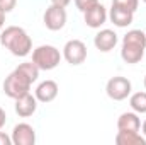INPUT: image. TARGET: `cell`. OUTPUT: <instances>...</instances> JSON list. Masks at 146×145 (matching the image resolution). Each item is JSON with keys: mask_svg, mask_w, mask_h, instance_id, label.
I'll return each instance as SVG.
<instances>
[{"mask_svg": "<svg viewBox=\"0 0 146 145\" xmlns=\"http://www.w3.org/2000/svg\"><path fill=\"white\" fill-rule=\"evenodd\" d=\"M145 87H146V77H145Z\"/></svg>", "mask_w": 146, "mask_h": 145, "instance_id": "obj_27", "label": "cell"}, {"mask_svg": "<svg viewBox=\"0 0 146 145\" xmlns=\"http://www.w3.org/2000/svg\"><path fill=\"white\" fill-rule=\"evenodd\" d=\"M0 44L5 46L15 56H26L31 53V48H33L31 38L27 36V33L22 28H17V26H10L0 34Z\"/></svg>", "mask_w": 146, "mask_h": 145, "instance_id": "obj_1", "label": "cell"}, {"mask_svg": "<svg viewBox=\"0 0 146 145\" xmlns=\"http://www.w3.org/2000/svg\"><path fill=\"white\" fill-rule=\"evenodd\" d=\"M129 104H131V108L134 109L136 113L145 114L146 113V92H136V94H133L131 99H129Z\"/></svg>", "mask_w": 146, "mask_h": 145, "instance_id": "obj_18", "label": "cell"}, {"mask_svg": "<svg viewBox=\"0 0 146 145\" xmlns=\"http://www.w3.org/2000/svg\"><path fill=\"white\" fill-rule=\"evenodd\" d=\"M145 55V48L138 46V44H131V43H122V50H121V56L126 63H138L143 60Z\"/></svg>", "mask_w": 146, "mask_h": 145, "instance_id": "obj_12", "label": "cell"}, {"mask_svg": "<svg viewBox=\"0 0 146 145\" xmlns=\"http://www.w3.org/2000/svg\"><path fill=\"white\" fill-rule=\"evenodd\" d=\"M110 21L117 28H126V26H129L133 22V12L112 5V9H110Z\"/></svg>", "mask_w": 146, "mask_h": 145, "instance_id": "obj_15", "label": "cell"}, {"mask_svg": "<svg viewBox=\"0 0 146 145\" xmlns=\"http://www.w3.org/2000/svg\"><path fill=\"white\" fill-rule=\"evenodd\" d=\"M15 3H17V0H0V9L7 14L15 7Z\"/></svg>", "mask_w": 146, "mask_h": 145, "instance_id": "obj_21", "label": "cell"}, {"mask_svg": "<svg viewBox=\"0 0 146 145\" xmlns=\"http://www.w3.org/2000/svg\"><path fill=\"white\" fill-rule=\"evenodd\" d=\"M94 44L97 46V50L107 53L110 51L115 44H117V34L110 29H102L100 33L95 34V39H94Z\"/></svg>", "mask_w": 146, "mask_h": 145, "instance_id": "obj_10", "label": "cell"}, {"mask_svg": "<svg viewBox=\"0 0 146 145\" xmlns=\"http://www.w3.org/2000/svg\"><path fill=\"white\" fill-rule=\"evenodd\" d=\"M106 92H107V96L110 99L122 101L131 94V82L126 77H121V75L112 77L107 82V85H106Z\"/></svg>", "mask_w": 146, "mask_h": 145, "instance_id": "obj_4", "label": "cell"}, {"mask_svg": "<svg viewBox=\"0 0 146 145\" xmlns=\"http://www.w3.org/2000/svg\"><path fill=\"white\" fill-rule=\"evenodd\" d=\"M10 144H12V137H9L3 132H0V145H10Z\"/></svg>", "mask_w": 146, "mask_h": 145, "instance_id": "obj_22", "label": "cell"}, {"mask_svg": "<svg viewBox=\"0 0 146 145\" xmlns=\"http://www.w3.org/2000/svg\"><path fill=\"white\" fill-rule=\"evenodd\" d=\"M51 2H53L54 5H60V7H66L72 0H51Z\"/></svg>", "mask_w": 146, "mask_h": 145, "instance_id": "obj_23", "label": "cell"}, {"mask_svg": "<svg viewBox=\"0 0 146 145\" xmlns=\"http://www.w3.org/2000/svg\"><path fill=\"white\" fill-rule=\"evenodd\" d=\"M36 108H37V99L36 96L33 94H24L21 96L19 99H15V113L21 116V118H27L31 114L36 113Z\"/></svg>", "mask_w": 146, "mask_h": 145, "instance_id": "obj_8", "label": "cell"}, {"mask_svg": "<svg viewBox=\"0 0 146 145\" xmlns=\"http://www.w3.org/2000/svg\"><path fill=\"white\" fill-rule=\"evenodd\" d=\"M115 144L117 145H146V138L141 137L138 132L119 130V133L115 135Z\"/></svg>", "mask_w": 146, "mask_h": 145, "instance_id": "obj_14", "label": "cell"}, {"mask_svg": "<svg viewBox=\"0 0 146 145\" xmlns=\"http://www.w3.org/2000/svg\"><path fill=\"white\" fill-rule=\"evenodd\" d=\"M117 128L124 132H139L141 121L136 113H122L117 119Z\"/></svg>", "mask_w": 146, "mask_h": 145, "instance_id": "obj_13", "label": "cell"}, {"mask_svg": "<svg viewBox=\"0 0 146 145\" xmlns=\"http://www.w3.org/2000/svg\"><path fill=\"white\" fill-rule=\"evenodd\" d=\"M122 43H131V44H138V46L146 48V34L139 29H133L122 38Z\"/></svg>", "mask_w": 146, "mask_h": 145, "instance_id": "obj_17", "label": "cell"}, {"mask_svg": "<svg viewBox=\"0 0 146 145\" xmlns=\"http://www.w3.org/2000/svg\"><path fill=\"white\" fill-rule=\"evenodd\" d=\"M3 22H5V12L0 9V28L3 26Z\"/></svg>", "mask_w": 146, "mask_h": 145, "instance_id": "obj_25", "label": "cell"}, {"mask_svg": "<svg viewBox=\"0 0 146 145\" xmlns=\"http://www.w3.org/2000/svg\"><path fill=\"white\" fill-rule=\"evenodd\" d=\"M60 60H61L60 50L51 44L37 46L33 51V62L39 67V70H53L60 65Z\"/></svg>", "mask_w": 146, "mask_h": 145, "instance_id": "obj_2", "label": "cell"}, {"mask_svg": "<svg viewBox=\"0 0 146 145\" xmlns=\"http://www.w3.org/2000/svg\"><path fill=\"white\" fill-rule=\"evenodd\" d=\"M143 2H145V3H146V0H143Z\"/></svg>", "mask_w": 146, "mask_h": 145, "instance_id": "obj_28", "label": "cell"}, {"mask_svg": "<svg viewBox=\"0 0 146 145\" xmlns=\"http://www.w3.org/2000/svg\"><path fill=\"white\" fill-rule=\"evenodd\" d=\"M143 133H145V137H146V121L143 123Z\"/></svg>", "mask_w": 146, "mask_h": 145, "instance_id": "obj_26", "label": "cell"}, {"mask_svg": "<svg viewBox=\"0 0 146 145\" xmlns=\"http://www.w3.org/2000/svg\"><path fill=\"white\" fill-rule=\"evenodd\" d=\"M3 125H5V111L0 108V128H2Z\"/></svg>", "mask_w": 146, "mask_h": 145, "instance_id": "obj_24", "label": "cell"}, {"mask_svg": "<svg viewBox=\"0 0 146 145\" xmlns=\"http://www.w3.org/2000/svg\"><path fill=\"white\" fill-rule=\"evenodd\" d=\"M83 14H85V22H87V26H88V28H94V29L100 28V26L106 22V19H107L106 7L100 5V3L94 5L92 9H88V10L83 12Z\"/></svg>", "mask_w": 146, "mask_h": 145, "instance_id": "obj_9", "label": "cell"}, {"mask_svg": "<svg viewBox=\"0 0 146 145\" xmlns=\"http://www.w3.org/2000/svg\"><path fill=\"white\" fill-rule=\"evenodd\" d=\"M63 56L70 65H80L87 58V46L80 39H72L63 48Z\"/></svg>", "mask_w": 146, "mask_h": 145, "instance_id": "obj_5", "label": "cell"}, {"mask_svg": "<svg viewBox=\"0 0 146 145\" xmlns=\"http://www.w3.org/2000/svg\"><path fill=\"white\" fill-rule=\"evenodd\" d=\"M138 3H139V0H112V5L121 7V9H124V10H129V12H133V14L136 12Z\"/></svg>", "mask_w": 146, "mask_h": 145, "instance_id": "obj_19", "label": "cell"}, {"mask_svg": "<svg viewBox=\"0 0 146 145\" xmlns=\"http://www.w3.org/2000/svg\"><path fill=\"white\" fill-rule=\"evenodd\" d=\"M58 96V84L54 80H44L37 85L36 99L41 103H51Z\"/></svg>", "mask_w": 146, "mask_h": 145, "instance_id": "obj_11", "label": "cell"}, {"mask_svg": "<svg viewBox=\"0 0 146 145\" xmlns=\"http://www.w3.org/2000/svg\"><path fill=\"white\" fill-rule=\"evenodd\" d=\"M29 89H31V82L26 77H22L19 72H15V70L10 73L5 79V82H3V92L9 97H12V99H19L21 96L27 94Z\"/></svg>", "mask_w": 146, "mask_h": 145, "instance_id": "obj_3", "label": "cell"}, {"mask_svg": "<svg viewBox=\"0 0 146 145\" xmlns=\"http://www.w3.org/2000/svg\"><path fill=\"white\" fill-rule=\"evenodd\" d=\"M36 142V132L27 123H19L14 126L12 132V144L15 145H34Z\"/></svg>", "mask_w": 146, "mask_h": 145, "instance_id": "obj_7", "label": "cell"}, {"mask_svg": "<svg viewBox=\"0 0 146 145\" xmlns=\"http://www.w3.org/2000/svg\"><path fill=\"white\" fill-rule=\"evenodd\" d=\"M66 24V10L65 7H60V5H51L46 9L44 12V26L49 29V31H60L63 29Z\"/></svg>", "mask_w": 146, "mask_h": 145, "instance_id": "obj_6", "label": "cell"}, {"mask_svg": "<svg viewBox=\"0 0 146 145\" xmlns=\"http://www.w3.org/2000/svg\"><path fill=\"white\" fill-rule=\"evenodd\" d=\"M99 0H75V5L78 7V10L82 12H87L88 9H92L94 5H97Z\"/></svg>", "mask_w": 146, "mask_h": 145, "instance_id": "obj_20", "label": "cell"}, {"mask_svg": "<svg viewBox=\"0 0 146 145\" xmlns=\"http://www.w3.org/2000/svg\"><path fill=\"white\" fill-rule=\"evenodd\" d=\"M15 72H19L22 77H26V79L33 84L37 77H39V67H37L34 62H26V63H21V65L15 68Z\"/></svg>", "mask_w": 146, "mask_h": 145, "instance_id": "obj_16", "label": "cell"}]
</instances>
